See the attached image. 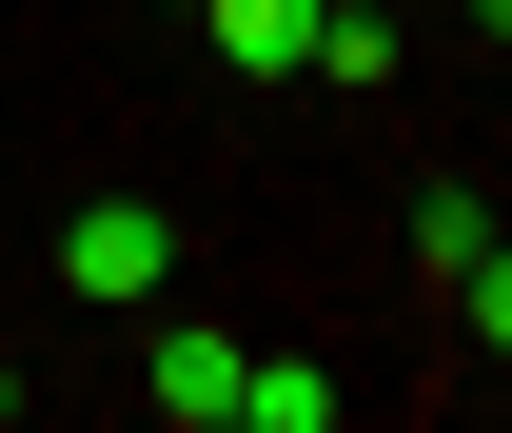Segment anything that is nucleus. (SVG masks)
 <instances>
[{
  "instance_id": "1",
  "label": "nucleus",
  "mask_w": 512,
  "mask_h": 433,
  "mask_svg": "<svg viewBox=\"0 0 512 433\" xmlns=\"http://www.w3.org/2000/svg\"><path fill=\"white\" fill-rule=\"evenodd\" d=\"M60 276H79L99 315H138L158 276H178V217H158V197H79V217H60Z\"/></svg>"
},
{
  "instance_id": "2",
  "label": "nucleus",
  "mask_w": 512,
  "mask_h": 433,
  "mask_svg": "<svg viewBox=\"0 0 512 433\" xmlns=\"http://www.w3.org/2000/svg\"><path fill=\"white\" fill-rule=\"evenodd\" d=\"M158 414H178V433H237V335L158 315Z\"/></svg>"
},
{
  "instance_id": "3",
  "label": "nucleus",
  "mask_w": 512,
  "mask_h": 433,
  "mask_svg": "<svg viewBox=\"0 0 512 433\" xmlns=\"http://www.w3.org/2000/svg\"><path fill=\"white\" fill-rule=\"evenodd\" d=\"M237 433H335V374L316 355H237Z\"/></svg>"
},
{
  "instance_id": "4",
  "label": "nucleus",
  "mask_w": 512,
  "mask_h": 433,
  "mask_svg": "<svg viewBox=\"0 0 512 433\" xmlns=\"http://www.w3.org/2000/svg\"><path fill=\"white\" fill-rule=\"evenodd\" d=\"M414 256H434V276H473V256H493V197L434 178V197H414Z\"/></svg>"
},
{
  "instance_id": "5",
  "label": "nucleus",
  "mask_w": 512,
  "mask_h": 433,
  "mask_svg": "<svg viewBox=\"0 0 512 433\" xmlns=\"http://www.w3.org/2000/svg\"><path fill=\"white\" fill-rule=\"evenodd\" d=\"M0 414H20V374H0Z\"/></svg>"
},
{
  "instance_id": "6",
  "label": "nucleus",
  "mask_w": 512,
  "mask_h": 433,
  "mask_svg": "<svg viewBox=\"0 0 512 433\" xmlns=\"http://www.w3.org/2000/svg\"><path fill=\"white\" fill-rule=\"evenodd\" d=\"M158 20H197V0H158Z\"/></svg>"
}]
</instances>
